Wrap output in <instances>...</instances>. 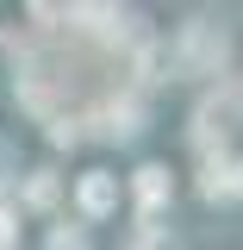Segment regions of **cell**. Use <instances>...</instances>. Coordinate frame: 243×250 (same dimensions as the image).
<instances>
[{
  "mask_svg": "<svg viewBox=\"0 0 243 250\" xmlns=\"http://www.w3.org/2000/svg\"><path fill=\"white\" fill-rule=\"evenodd\" d=\"M224 57H231V38H224V25H212V19H193V25H181V50H175L181 75H218V69H224Z\"/></svg>",
  "mask_w": 243,
  "mask_h": 250,
  "instance_id": "obj_1",
  "label": "cell"
},
{
  "mask_svg": "<svg viewBox=\"0 0 243 250\" xmlns=\"http://www.w3.org/2000/svg\"><path fill=\"white\" fill-rule=\"evenodd\" d=\"M69 19H81V25L100 31V38H131V13H119V6H75Z\"/></svg>",
  "mask_w": 243,
  "mask_h": 250,
  "instance_id": "obj_2",
  "label": "cell"
},
{
  "mask_svg": "<svg viewBox=\"0 0 243 250\" xmlns=\"http://www.w3.org/2000/svg\"><path fill=\"white\" fill-rule=\"evenodd\" d=\"M112 200H119V194H112V175H81V207H88L93 219L112 213Z\"/></svg>",
  "mask_w": 243,
  "mask_h": 250,
  "instance_id": "obj_3",
  "label": "cell"
},
{
  "mask_svg": "<svg viewBox=\"0 0 243 250\" xmlns=\"http://www.w3.org/2000/svg\"><path fill=\"white\" fill-rule=\"evenodd\" d=\"M137 200L144 207H162L168 200V169H137Z\"/></svg>",
  "mask_w": 243,
  "mask_h": 250,
  "instance_id": "obj_4",
  "label": "cell"
},
{
  "mask_svg": "<svg viewBox=\"0 0 243 250\" xmlns=\"http://www.w3.org/2000/svg\"><path fill=\"white\" fill-rule=\"evenodd\" d=\"M25 200H31V207H50V200H56V182H50V175H31V182H25Z\"/></svg>",
  "mask_w": 243,
  "mask_h": 250,
  "instance_id": "obj_5",
  "label": "cell"
},
{
  "mask_svg": "<svg viewBox=\"0 0 243 250\" xmlns=\"http://www.w3.org/2000/svg\"><path fill=\"white\" fill-rule=\"evenodd\" d=\"M6 244H13V219L0 213V250H6Z\"/></svg>",
  "mask_w": 243,
  "mask_h": 250,
  "instance_id": "obj_6",
  "label": "cell"
}]
</instances>
